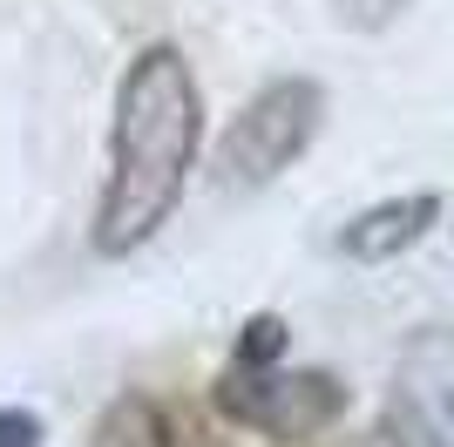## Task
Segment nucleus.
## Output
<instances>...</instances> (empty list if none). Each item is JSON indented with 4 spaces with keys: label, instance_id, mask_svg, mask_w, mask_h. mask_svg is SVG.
<instances>
[{
    "label": "nucleus",
    "instance_id": "1",
    "mask_svg": "<svg viewBox=\"0 0 454 447\" xmlns=\"http://www.w3.org/2000/svg\"><path fill=\"white\" fill-rule=\"evenodd\" d=\"M204 143V95L190 74L184 48L150 41L115 82V115H109V184L95 204V251L129 258L176 217L184 184L197 169Z\"/></svg>",
    "mask_w": 454,
    "mask_h": 447
},
{
    "label": "nucleus",
    "instance_id": "2",
    "mask_svg": "<svg viewBox=\"0 0 454 447\" xmlns=\"http://www.w3.org/2000/svg\"><path fill=\"white\" fill-rule=\"evenodd\" d=\"M325 129V89L312 74H278L231 115L217 143V184L224 190H265L299 163L312 136Z\"/></svg>",
    "mask_w": 454,
    "mask_h": 447
},
{
    "label": "nucleus",
    "instance_id": "3",
    "mask_svg": "<svg viewBox=\"0 0 454 447\" xmlns=\"http://www.w3.org/2000/svg\"><path fill=\"white\" fill-rule=\"evenodd\" d=\"M210 400L224 420L265 441H312L346 420V387L319 366H224Z\"/></svg>",
    "mask_w": 454,
    "mask_h": 447
},
{
    "label": "nucleus",
    "instance_id": "4",
    "mask_svg": "<svg viewBox=\"0 0 454 447\" xmlns=\"http://www.w3.org/2000/svg\"><path fill=\"white\" fill-rule=\"evenodd\" d=\"M394 427L407 447H454V333L427 325L394 359Z\"/></svg>",
    "mask_w": 454,
    "mask_h": 447
},
{
    "label": "nucleus",
    "instance_id": "5",
    "mask_svg": "<svg viewBox=\"0 0 454 447\" xmlns=\"http://www.w3.org/2000/svg\"><path fill=\"white\" fill-rule=\"evenodd\" d=\"M434 224H441V197H434V190L387 197V204H366L360 217L340 224V251H346L353 264H394L400 251H414Z\"/></svg>",
    "mask_w": 454,
    "mask_h": 447
},
{
    "label": "nucleus",
    "instance_id": "6",
    "mask_svg": "<svg viewBox=\"0 0 454 447\" xmlns=\"http://www.w3.org/2000/svg\"><path fill=\"white\" fill-rule=\"evenodd\" d=\"M231 366H285V318L258 312L238 333V353H231Z\"/></svg>",
    "mask_w": 454,
    "mask_h": 447
},
{
    "label": "nucleus",
    "instance_id": "7",
    "mask_svg": "<svg viewBox=\"0 0 454 447\" xmlns=\"http://www.w3.org/2000/svg\"><path fill=\"white\" fill-rule=\"evenodd\" d=\"M0 447H41V420L27 407H0Z\"/></svg>",
    "mask_w": 454,
    "mask_h": 447
},
{
    "label": "nucleus",
    "instance_id": "8",
    "mask_svg": "<svg viewBox=\"0 0 454 447\" xmlns=\"http://www.w3.org/2000/svg\"><path fill=\"white\" fill-rule=\"evenodd\" d=\"M400 7H407V0H340V14L353 20V27H387Z\"/></svg>",
    "mask_w": 454,
    "mask_h": 447
},
{
    "label": "nucleus",
    "instance_id": "9",
    "mask_svg": "<svg viewBox=\"0 0 454 447\" xmlns=\"http://www.w3.org/2000/svg\"><path fill=\"white\" fill-rule=\"evenodd\" d=\"M170 447H210L204 427H190V420H170Z\"/></svg>",
    "mask_w": 454,
    "mask_h": 447
}]
</instances>
